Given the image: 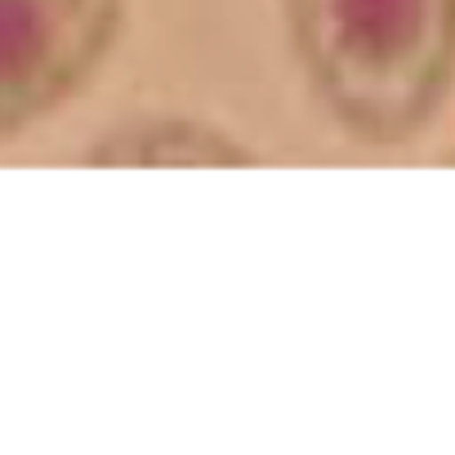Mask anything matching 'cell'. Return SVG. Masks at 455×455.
Segmentation results:
<instances>
[{
    "label": "cell",
    "mask_w": 455,
    "mask_h": 455,
    "mask_svg": "<svg viewBox=\"0 0 455 455\" xmlns=\"http://www.w3.org/2000/svg\"><path fill=\"white\" fill-rule=\"evenodd\" d=\"M317 103L371 148L411 143L455 85V0H282Z\"/></svg>",
    "instance_id": "6da1fadb"
},
{
    "label": "cell",
    "mask_w": 455,
    "mask_h": 455,
    "mask_svg": "<svg viewBox=\"0 0 455 455\" xmlns=\"http://www.w3.org/2000/svg\"><path fill=\"white\" fill-rule=\"evenodd\" d=\"M121 28L125 0H0V139L76 94Z\"/></svg>",
    "instance_id": "7a4b0ae2"
},
{
    "label": "cell",
    "mask_w": 455,
    "mask_h": 455,
    "mask_svg": "<svg viewBox=\"0 0 455 455\" xmlns=\"http://www.w3.org/2000/svg\"><path fill=\"white\" fill-rule=\"evenodd\" d=\"M90 165H255L259 156L242 148L233 134H223L205 121H183V116H156V121H134L85 156Z\"/></svg>",
    "instance_id": "3957f363"
},
{
    "label": "cell",
    "mask_w": 455,
    "mask_h": 455,
    "mask_svg": "<svg viewBox=\"0 0 455 455\" xmlns=\"http://www.w3.org/2000/svg\"><path fill=\"white\" fill-rule=\"evenodd\" d=\"M451 161H455V156H451Z\"/></svg>",
    "instance_id": "277c9868"
}]
</instances>
